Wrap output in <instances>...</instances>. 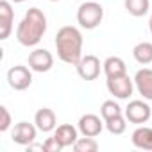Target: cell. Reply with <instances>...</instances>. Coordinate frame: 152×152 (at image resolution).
I'll return each instance as SVG.
<instances>
[{
    "instance_id": "cell-1",
    "label": "cell",
    "mask_w": 152,
    "mask_h": 152,
    "mask_svg": "<svg viewBox=\"0 0 152 152\" xmlns=\"http://www.w3.org/2000/svg\"><path fill=\"white\" fill-rule=\"evenodd\" d=\"M56 50L57 57L66 64H77L83 57V34L77 27L64 25L56 34Z\"/></svg>"
},
{
    "instance_id": "cell-2",
    "label": "cell",
    "mask_w": 152,
    "mask_h": 152,
    "mask_svg": "<svg viewBox=\"0 0 152 152\" xmlns=\"http://www.w3.org/2000/svg\"><path fill=\"white\" fill-rule=\"evenodd\" d=\"M47 32V16L41 9L31 7L16 27V39L23 47H36Z\"/></svg>"
},
{
    "instance_id": "cell-3",
    "label": "cell",
    "mask_w": 152,
    "mask_h": 152,
    "mask_svg": "<svg viewBox=\"0 0 152 152\" xmlns=\"http://www.w3.org/2000/svg\"><path fill=\"white\" fill-rule=\"evenodd\" d=\"M104 20V7L95 2V0H90V2H84L79 6L77 9V23L86 29V31H91V29H97Z\"/></svg>"
},
{
    "instance_id": "cell-4",
    "label": "cell",
    "mask_w": 152,
    "mask_h": 152,
    "mask_svg": "<svg viewBox=\"0 0 152 152\" xmlns=\"http://www.w3.org/2000/svg\"><path fill=\"white\" fill-rule=\"evenodd\" d=\"M106 86H107V91L118 99V100H127L132 91H134V79H131L129 75H122V77H115V79H107L106 81Z\"/></svg>"
},
{
    "instance_id": "cell-5",
    "label": "cell",
    "mask_w": 152,
    "mask_h": 152,
    "mask_svg": "<svg viewBox=\"0 0 152 152\" xmlns=\"http://www.w3.org/2000/svg\"><path fill=\"white\" fill-rule=\"evenodd\" d=\"M7 84H9L13 90H16V91L27 90V88L32 84L31 68H27V66H23V64L11 66L9 72H7Z\"/></svg>"
},
{
    "instance_id": "cell-6",
    "label": "cell",
    "mask_w": 152,
    "mask_h": 152,
    "mask_svg": "<svg viewBox=\"0 0 152 152\" xmlns=\"http://www.w3.org/2000/svg\"><path fill=\"white\" fill-rule=\"evenodd\" d=\"M124 115H125L127 122L141 125V124H147L150 120L152 111H150V106L143 99V100H131L127 104V107L124 109Z\"/></svg>"
},
{
    "instance_id": "cell-7",
    "label": "cell",
    "mask_w": 152,
    "mask_h": 152,
    "mask_svg": "<svg viewBox=\"0 0 152 152\" xmlns=\"http://www.w3.org/2000/svg\"><path fill=\"white\" fill-rule=\"evenodd\" d=\"M79 77L84 81H95L100 75V59L93 54H86L81 57V61L75 64Z\"/></svg>"
},
{
    "instance_id": "cell-8",
    "label": "cell",
    "mask_w": 152,
    "mask_h": 152,
    "mask_svg": "<svg viewBox=\"0 0 152 152\" xmlns=\"http://www.w3.org/2000/svg\"><path fill=\"white\" fill-rule=\"evenodd\" d=\"M38 127L36 124H29V122H18L11 132V140L16 143V145H23V147H29L31 143H34L36 136H38Z\"/></svg>"
},
{
    "instance_id": "cell-9",
    "label": "cell",
    "mask_w": 152,
    "mask_h": 152,
    "mask_svg": "<svg viewBox=\"0 0 152 152\" xmlns=\"http://www.w3.org/2000/svg\"><path fill=\"white\" fill-rule=\"evenodd\" d=\"M54 66V56L47 48H36L29 54V68L38 73H45Z\"/></svg>"
},
{
    "instance_id": "cell-10",
    "label": "cell",
    "mask_w": 152,
    "mask_h": 152,
    "mask_svg": "<svg viewBox=\"0 0 152 152\" xmlns=\"http://www.w3.org/2000/svg\"><path fill=\"white\" fill-rule=\"evenodd\" d=\"M104 118L100 120V116L93 115V113H88V115H83L77 122V129L83 136H91V138H97L102 129H104Z\"/></svg>"
},
{
    "instance_id": "cell-11",
    "label": "cell",
    "mask_w": 152,
    "mask_h": 152,
    "mask_svg": "<svg viewBox=\"0 0 152 152\" xmlns=\"http://www.w3.org/2000/svg\"><path fill=\"white\" fill-rule=\"evenodd\" d=\"M15 22V11L11 6V0H2L0 2V39H7L13 31Z\"/></svg>"
},
{
    "instance_id": "cell-12",
    "label": "cell",
    "mask_w": 152,
    "mask_h": 152,
    "mask_svg": "<svg viewBox=\"0 0 152 152\" xmlns=\"http://www.w3.org/2000/svg\"><path fill=\"white\" fill-rule=\"evenodd\" d=\"M134 88L145 100H152V68H141L136 72Z\"/></svg>"
},
{
    "instance_id": "cell-13",
    "label": "cell",
    "mask_w": 152,
    "mask_h": 152,
    "mask_svg": "<svg viewBox=\"0 0 152 152\" xmlns=\"http://www.w3.org/2000/svg\"><path fill=\"white\" fill-rule=\"evenodd\" d=\"M54 138L63 145V148L66 147H73V143L79 140V129L73 127L72 124H63L57 125L54 129Z\"/></svg>"
},
{
    "instance_id": "cell-14",
    "label": "cell",
    "mask_w": 152,
    "mask_h": 152,
    "mask_svg": "<svg viewBox=\"0 0 152 152\" xmlns=\"http://www.w3.org/2000/svg\"><path fill=\"white\" fill-rule=\"evenodd\" d=\"M131 141L136 148L140 150H152V127L140 125L138 129L132 131Z\"/></svg>"
},
{
    "instance_id": "cell-15",
    "label": "cell",
    "mask_w": 152,
    "mask_h": 152,
    "mask_svg": "<svg viewBox=\"0 0 152 152\" xmlns=\"http://www.w3.org/2000/svg\"><path fill=\"white\" fill-rule=\"evenodd\" d=\"M34 124L41 132H50L56 129V113L50 107H41L38 109V113L34 115Z\"/></svg>"
},
{
    "instance_id": "cell-16",
    "label": "cell",
    "mask_w": 152,
    "mask_h": 152,
    "mask_svg": "<svg viewBox=\"0 0 152 152\" xmlns=\"http://www.w3.org/2000/svg\"><path fill=\"white\" fill-rule=\"evenodd\" d=\"M102 70L106 73L107 79H115V77H122V75L127 73V66H125V61L118 56H111L104 61L102 64Z\"/></svg>"
},
{
    "instance_id": "cell-17",
    "label": "cell",
    "mask_w": 152,
    "mask_h": 152,
    "mask_svg": "<svg viewBox=\"0 0 152 152\" xmlns=\"http://www.w3.org/2000/svg\"><path fill=\"white\" fill-rule=\"evenodd\" d=\"M124 6L131 16L140 18L150 11V0H124Z\"/></svg>"
},
{
    "instance_id": "cell-18",
    "label": "cell",
    "mask_w": 152,
    "mask_h": 152,
    "mask_svg": "<svg viewBox=\"0 0 152 152\" xmlns=\"http://www.w3.org/2000/svg\"><path fill=\"white\" fill-rule=\"evenodd\" d=\"M132 57L140 64H150L152 63V43L150 41H141L132 48Z\"/></svg>"
},
{
    "instance_id": "cell-19",
    "label": "cell",
    "mask_w": 152,
    "mask_h": 152,
    "mask_svg": "<svg viewBox=\"0 0 152 152\" xmlns=\"http://www.w3.org/2000/svg\"><path fill=\"white\" fill-rule=\"evenodd\" d=\"M104 124H106V129L111 132V134H124L125 132V129H127V118H125V115L122 113V115H116V116H113V118H109V120H104Z\"/></svg>"
},
{
    "instance_id": "cell-20",
    "label": "cell",
    "mask_w": 152,
    "mask_h": 152,
    "mask_svg": "<svg viewBox=\"0 0 152 152\" xmlns=\"http://www.w3.org/2000/svg\"><path fill=\"white\" fill-rule=\"evenodd\" d=\"M73 150L75 152H97L99 150V143H97L95 138L84 136V138H79L73 143Z\"/></svg>"
},
{
    "instance_id": "cell-21",
    "label": "cell",
    "mask_w": 152,
    "mask_h": 152,
    "mask_svg": "<svg viewBox=\"0 0 152 152\" xmlns=\"http://www.w3.org/2000/svg\"><path fill=\"white\" fill-rule=\"evenodd\" d=\"M122 113H124V111H122L120 104L115 102V100H106V102L100 106V116H102L104 120H109V118H113V116H116V115H122Z\"/></svg>"
},
{
    "instance_id": "cell-22",
    "label": "cell",
    "mask_w": 152,
    "mask_h": 152,
    "mask_svg": "<svg viewBox=\"0 0 152 152\" xmlns=\"http://www.w3.org/2000/svg\"><path fill=\"white\" fill-rule=\"evenodd\" d=\"M11 127V115L6 106H0V132H6Z\"/></svg>"
},
{
    "instance_id": "cell-23",
    "label": "cell",
    "mask_w": 152,
    "mask_h": 152,
    "mask_svg": "<svg viewBox=\"0 0 152 152\" xmlns=\"http://www.w3.org/2000/svg\"><path fill=\"white\" fill-rule=\"evenodd\" d=\"M63 150V145L52 136V138H47L45 143H43V152H61Z\"/></svg>"
},
{
    "instance_id": "cell-24",
    "label": "cell",
    "mask_w": 152,
    "mask_h": 152,
    "mask_svg": "<svg viewBox=\"0 0 152 152\" xmlns=\"http://www.w3.org/2000/svg\"><path fill=\"white\" fill-rule=\"evenodd\" d=\"M148 29H150V32H152V11H150V20H148Z\"/></svg>"
},
{
    "instance_id": "cell-25",
    "label": "cell",
    "mask_w": 152,
    "mask_h": 152,
    "mask_svg": "<svg viewBox=\"0 0 152 152\" xmlns=\"http://www.w3.org/2000/svg\"><path fill=\"white\" fill-rule=\"evenodd\" d=\"M11 2H15V4H22V2H25V0H11Z\"/></svg>"
},
{
    "instance_id": "cell-26",
    "label": "cell",
    "mask_w": 152,
    "mask_h": 152,
    "mask_svg": "<svg viewBox=\"0 0 152 152\" xmlns=\"http://www.w3.org/2000/svg\"><path fill=\"white\" fill-rule=\"evenodd\" d=\"M48 2H59V0H48Z\"/></svg>"
}]
</instances>
